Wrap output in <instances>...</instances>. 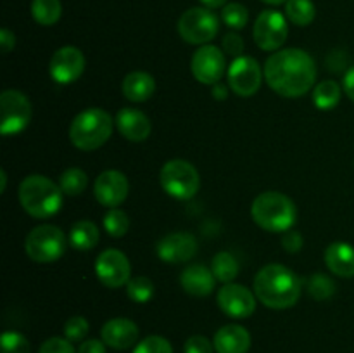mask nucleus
<instances>
[{
	"label": "nucleus",
	"mask_w": 354,
	"mask_h": 353,
	"mask_svg": "<svg viewBox=\"0 0 354 353\" xmlns=\"http://www.w3.org/2000/svg\"><path fill=\"white\" fill-rule=\"evenodd\" d=\"M127 294L135 303H147L154 296V284H152V280L149 277H133V279L128 280Z\"/></svg>",
	"instance_id": "30"
},
{
	"label": "nucleus",
	"mask_w": 354,
	"mask_h": 353,
	"mask_svg": "<svg viewBox=\"0 0 354 353\" xmlns=\"http://www.w3.org/2000/svg\"><path fill=\"white\" fill-rule=\"evenodd\" d=\"M156 253L166 263L189 262L197 253V241L190 232H173L158 242Z\"/></svg>",
	"instance_id": "17"
},
{
	"label": "nucleus",
	"mask_w": 354,
	"mask_h": 353,
	"mask_svg": "<svg viewBox=\"0 0 354 353\" xmlns=\"http://www.w3.org/2000/svg\"><path fill=\"white\" fill-rule=\"evenodd\" d=\"M104 228L111 237H123L130 228V218L124 211L111 208L104 217Z\"/></svg>",
	"instance_id": "31"
},
{
	"label": "nucleus",
	"mask_w": 354,
	"mask_h": 353,
	"mask_svg": "<svg viewBox=\"0 0 354 353\" xmlns=\"http://www.w3.org/2000/svg\"><path fill=\"white\" fill-rule=\"evenodd\" d=\"M342 85H344V90H346V93H348L349 99L354 102V66H351V68L348 69V73H346V76H344V83H342Z\"/></svg>",
	"instance_id": "43"
},
{
	"label": "nucleus",
	"mask_w": 354,
	"mask_h": 353,
	"mask_svg": "<svg viewBox=\"0 0 354 353\" xmlns=\"http://www.w3.org/2000/svg\"><path fill=\"white\" fill-rule=\"evenodd\" d=\"M265 71L251 55H239L228 66V87L241 97H251L259 90Z\"/></svg>",
	"instance_id": "11"
},
{
	"label": "nucleus",
	"mask_w": 354,
	"mask_h": 353,
	"mask_svg": "<svg viewBox=\"0 0 354 353\" xmlns=\"http://www.w3.org/2000/svg\"><path fill=\"white\" fill-rule=\"evenodd\" d=\"M341 85L334 80H324L313 89V104L322 111H330L341 102Z\"/></svg>",
	"instance_id": "25"
},
{
	"label": "nucleus",
	"mask_w": 354,
	"mask_h": 353,
	"mask_svg": "<svg viewBox=\"0 0 354 353\" xmlns=\"http://www.w3.org/2000/svg\"><path fill=\"white\" fill-rule=\"evenodd\" d=\"M38 353H76L71 341L66 338H50L40 346Z\"/></svg>",
	"instance_id": "37"
},
{
	"label": "nucleus",
	"mask_w": 354,
	"mask_h": 353,
	"mask_svg": "<svg viewBox=\"0 0 354 353\" xmlns=\"http://www.w3.org/2000/svg\"><path fill=\"white\" fill-rule=\"evenodd\" d=\"M216 300L221 311L232 318H248L256 310V294L242 284H225Z\"/></svg>",
	"instance_id": "15"
},
{
	"label": "nucleus",
	"mask_w": 354,
	"mask_h": 353,
	"mask_svg": "<svg viewBox=\"0 0 354 353\" xmlns=\"http://www.w3.org/2000/svg\"><path fill=\"white\" fill-rule=\"evenodd\" d=\"M252 220L268 232H287L296 224L297 210L289 196L277 190L259 194L251 206Z\"/></svg>",
	"instance_id": "4"
},
{
	"label": "nucleus",
	"mask_w": 354,
	"mask_h": 353,
	"mask_svg": "<svg viewBox=\"0 0 354 353\" xmlns=\"http://www.w3.org/2000/svg\"><path fill=\"white\" fill-rule=\"evenodd\" d=\"M14 45H16V37H14L12 31L3 28V30L0 31V47H2L3 54H9L14 48Z\"/></svg>",
	"instance_id": "42"
},
{
	"label": "nucleus",
	"mask_w": 354,
	"mask_h": 353,
	"mask_svg": "<svg viewBox=\"0 0 354 353\" xmlns=\"http://www.w3.org/2000/svg\"><path fill=\"white\" fill-rule=\"evenodd\" d=\"M308 293L315 300H328L335 293V284L330 277L324 275V273H315L308 280Z\"/></svg>",
	"instance_id": "33"
},
{
	"label": "nucleus",
	"mask_w": 354,
	"mask_h": 353,
	"mask_svg": "<svg viewBox=\"0 0 354 353\" xmlns=\"http://www.w3.org/2000/svg\"><path fill=\"white\" fill-rule=\"evenodd\" d=\"M325 263L337 277H354V248L349 242H332L325 249Z\"/></svg>",
	"instance_id": "22"
},
{
	"label": "nucleus",
	"mask_w": 354,
	"mask_h": 353,
	"mask_svg": "<svg viewBox=\"0 0 354 353\" xmlns=\"http://www.w3.org/2000/svg\"><path fill=\"white\" fill-rule=\"evenodd\" d=\"M183 352L185 353H213V345L207 338L204 336L196 334V336H190L187 339L185 346H183Z\"/></svg>",
	"instance_id": "38"
},
{
	"label": "nucleus",
	"mask_w": 354,
	"mask_h": 353,
	"mask_svg": "<svg viewBox=\"0 0 354 353\" xmlns=\"http://www.w3.org/2000/svg\"><path fill=\"white\" fill-rule=\"evenodd\" d=\"M95 273L104 286L111 289L124 286L130 280L131 265L128 256L120 249H106L95 262Z\"/></svg>",
	"instance_id": "12"
},
{
	"label": "nucleus",
	"mask_w": 354,
	"mask_h": 353,
	"mask_svg": "<svg viewBox=\"0 0 354 353\" xmlns=\"http://www.w3.org/2000/svg\"><path fill=\"white\" fill-rule=\"evenodd\" d=\"M31 120L30 99L19 90H3L0 96V132L2 135H16L28 127Z\"/></svg>",
	"instance_id": "9"
},
{
	"label": "nucleus",
	"mask_w": 354,
	"mask_h": 353,
	"mask_svg": "<svg viewBox=\"0 0 354 353\" xmlns=\"http://www.w3.org/2000/svg\"><path fill=\"white\" fill-rule=\"evenodd\" d=\"M113 118L100 107H88L76 114L69 127V141L80 151H95L109 141L113 134Z\"/></svg>",
	"instance_id": "5"
},
{
	"label": "nucleus",
	"mask_w": 354,
	"mask_h": 353,
	"mask_svg": "<svg viewBox=\"0 0 354 353\" xmlns=\"http://www.w3.org/2000/svg\"><path fill=\"white\" fill-rule=\"evenodd\" d=\"M62 190L59 183L45 175H30L19 183V203L33 218H50L62 206Z\"/></svg>",
	"instance_id": "3"
},
{
	"label": "nucleus",
	"mask_w": 354,
	"mask_h": 353,
	"mask_svg": "<svg viewBox=\"0 0 354 353\" xmlns=\"http://www.w3.org/2000/svg\"><path fill=\"white\" fill-rule=\"evenodd\" d=\"M213 96H214V99L225 100L228 97V89L221 82L214 83V85H213Z\"/></svg>",
	"instance_id": "44"
},
{
	"label": "nucleus",
	"mask_w": 354,
	"mask_h": 353,
	"mask_svg": "<svg viewBox=\"0 0 354 353\" xmlns=\"http://www.w3.org/2000/svg\"><path fill=\"white\" fill-rule=\"evenodd\" d=\"M286 16L296 26H308L315 21L317 7L311 0H287Z\"/></svg>",
	"instance_id": "27"
},
{
	"label": "nucleus",
	"mask_w": 354,
	"mask_h": 353,
	"mask_svg": "<svg viewBox=\"0 0 354 353\" xmlns=\"http://www.w3.org/2000/svg\"><path fill=\"white\" fill-rule=\"evenodd\" d=\"M161 187L166 194L180 201H187L197 194L201 187L199 172L185 159H169L159 173Z\"/></svg>",
	"instance_id": "6"
},
{
	"label": "nucleus",
	"mask_w": 354,
	"mask_h": 353,
	"mask_svg": "<svg viewBox=\"0 0 354 353\" xmlns=\"http://www.w3.org/2000/svg\"><path fill=\"white\" fill-rule=\"evenodd\" d=\"M287 35H289L287 19L283 17L282 12H279V10H263V12L256 17L254 28H252V37H254L256 45H258L261 51H279V48L286 44Z\"/></svg>",
	"instance_id": "10"
},
{
	"label": "nucleus",
	"mask_w": 354,
	"mask_h": 353,
	"mask_svg": "<svg viewBox=\"0 0 354 353\" xmlns=\"http://www.w3.org/2000/svg\"><path fill=\"white\" fill-rule=\"evenodd\" d=\"M265 80L270 89L282 97L304 96L317 80L313 57L301 48H283L270 55L265 62Z\"/></svg>",
	"instance_id": "1"
},
{
	"label": "nucleus",
	"mask_w": 354,
	"mask_h": 353,
	"mask_svg": "<svg viewBox=\"0 0 354 353\" xmlns=\"http://www.w3.org/2000/svg\"><path fill=\"white\" fill-rule=\"evenodd\" d=\"M180 284H182L183 291L189 293L190 296L204 298L214 291L216 277L211 272V269L196 263V265H190L183 270L182 275H180Z\"/></svg>",
	"instance_id": "20"
},
{
	"label": "nucleus",
	"mask_w": 354,
	"mask_h": 353,
	"mask_svg": "<svg viewBox=\"0 0 354 353\" xmlns=\"http://www.w3.org/2000/svg\"><path fill=\"white\" fill-rule=\"evenodd\" d=\"M88 334V320L85 317H71L64 324V336L69 341H82Z\"/></svg>",
	"instance_id": "36"
},
{
	"label": "nucleus",
	"mask_w": 354,
	"mask_h": 353,
	"mask_svg": "<svg viewBox=\"0 0 354 353\" xmlns=\"http://www.w3.org/2000/svg\"><path fill=\"white\" fill-rule=\"evenodd\" d=\"M213 345L218 353H248L251 348V334L242 325L228 324L218 329Z\"/></svg>",
	"instance_id": "21"
},
{
	"label": "nucleus",
	"mask_w": 354,
	"mask_h": 353,
	"mask_svg": "<svg viewBox=\"0 0 354 353\" xmlns=\"http://www.w3.org/2000/svg\"><path fill=\"white\" fill-rule=\"evenodd\" d=\"M223 51L227 52L228 55H232V57H239V55H242V52H244V40H242V37L239 33H235V31H230V33H227L223 37Z\"/></svg>",
	"instance_id": "39"
},
{
	"label": "nucleus",
	"mask_w": 354,
	"mask_h": 353,
	"mask_svg": "<svg viewBox=\"0 0 354 353\" xmlns=\"http://www.w3.org/2000/svg\"><path fill=\"white\" fill-rule=\"evenodd\" d=\"M301 279L280 263L263 266L254 277V294L265 307L286 310L294 307L301 296Z\"/></svg>",
	"instance_id": "2"
},
{
	"label": "nucleus",
	"mask_w": 354,
	"mask_h": 353,
	"mask_svg": "<svg viewBox=\"0 0 354 353\" xmlns=\"http://www.w3.org/2000/svg\"><path fill=\"white\" fill-rule=\"evenodd\" d=\"M116 127L124 138L131 142H142L151 135V120L142 111L133 107H123L116 114Z\"/></svg>",
	"instance_id": "19"
},
{
	"label": "nucleus",
	"mask_w": 354,
	"mask_h": 353,
	"mask_svg": "<svg viewBox=\"0 0 354 353\" xmlns=\"http://www.w3.org/2000/svg\"><path fill=\"white\" fill-rule=\"evenodd\" d=\"M121 90H123V96L130 102H145V100H149L154 96V76L145 71L128 73L124 76L123 83H121Z\"/></svg>",
	"instance_id": "23"
},
{
	"label": "nucleus",
	"mask_w": 354,
	"mask_h": 353,
	"mask_svg": "<svg viewBox=\"0 0 354 353\" xmlns=\"http://www.w3.org/2000/svg\"><path fill=\"white\" fill-rule=\"evenodd\" d=\"M190 69L197 82L204 85H214L225 73V55L214 45H201L192 55Z\"/></svg>",
	"instance_id": "14"
},
{
	"label": "nucleus",
	"mask_w": 354,
	"mask_h": 353,
	"mask_svg": "<svg viewBox=\"0 0 354 353\" xmlns=\"http://www.w3.org/2000/svg\"><path fill=\"white\" fill-rule=\"evenodd\" d=\"M61 0H33L31 2V16L41 26H52L61 19Z\"/></svg>",
	"instance_id": "26"
},
{
	"label": "nucleus",
	"mask_w": 354,
	"mask_h": 353,
	"mask_svg": "<svg viewBox=\"0 0 354 353\" xmlns=\"http://www.w3.org/2000/svg\"><path fill=\"white\" fill-rule=\"evenodd\" d=\"M76 353H106V346H104L102 341H97V339H86L80 345Z\"/></svg>",
	"instance_id": "41"
},
{
	"label": "nucleus",
	"mask_w": 354,
	"mask_h": 353,
	"mask_svg": "<svg viewBox=\"0 0 354 353\" xmlns=\"http://www.w3.org/2000/svg\"><path fill=\"white\" fill-rule=\"evenodd\" d=\"M99 228L93 221L80 220L69 230V242L78 251H88L93 249L99 242Z\"/></svg>",
	"instance_id": "24"
},
{
	"label": "nucleus",
	"mask_w": 354,
	"mask_h": 353,
	"mask_svg": "<svg viewBox=\"0 0 354 353\" xmlns=\"http://www.w3.org/2000/svg\"><path fill=\"white\" fill-rule=\"evenodd\" d=\"M211 272L214 273L216 280L230 284L239 275V262L232 253L220 251L214 255L213 262H211Z\"/></svg>",
	"instance_id": "28"
},
{
	"label": "nucleus",
	"mask_w": 354,
	"mask_h": 353,
	"mask_svg": "<svg viewBox=\"0 0 354 353\" xmlns=\"http://www.w3.org/2000/svg\"><path fill=\"white\" fill-rule=\"evenodd\" d=\"M0 180H2V187H0V192H6V187H7V175L6 172H0Z\"/></svg>",
	"instance_id": "46"
},
{
	"label": "nucleus",
	"mask_w": 354,
	"mask_h": 353,
	"mask_svg": "<svg viewBox=\"0 0 354 353\" xmlns=\"http://www.w3.org/2000/svg\"><path fill=\"white\" fill-rule=\"evenodd\" d=\"M220 30V19L207 7H192L178 19V33L187 44L207 45Z\"/></svg>",
	"instance_id": "8"
},
{
	"label": "nucleus",
	"mask_w": 354,
	"mask_h": 353,
	"mask_svg": "<svg viewBox=\"0 0 354 353\" xmlns=\"http://www.w3.org/2000/svg\"><path fill=\"white\" fill-rule=\"evenodd\" d=\"M88 185V176L80 168H68L59 176V187L66 196H80Z\"/></svg>",
	"instance_id": "29"
},
{
	"label": "nucleus",
	"mask_w": 354,
	"mask_h": 353,
	"mask_svg": "<svg viewBox=\"0 0 354 353\" xmlns=\"http://www.w3.org/2000/svg\"><path fill=\"white\" fill-rule=\"evenodd\" d=\"M133 353H173L171 343L162 336H149L135 346Z\"/></svg>",
	"instance_id": "35"
},
{
	"label": "nucleus",
	"mask_w": 354,
	"mask_h": 353,
	"mask_svg": "<svg viewBox=\"0 0 354 353\" xmlns=\"http://www.w3.org/2000/svg\"><path fill=\"white\" fill-rule=\"evenodd\" d=\"M201 2H203L207 9H218V7L227 3V0H201Z\"/></svg>",
	"instance_id": "45"
},
{
	"label": "nucleus",
	"mask_w": 354,
	"mask_h": 353,
	"mask_svg": "<svg viewBox=\"0 0 354 353\" xmlns=\"http://www.w3.org/2000/svg\"><path fill=\"white\" fill-rule=\"evenodd\" d=\"M68 237L64 232L55 225H38L24 241V251L33 262L37 263H52L57 262L66 251Z\"/></svg>",
	"instance_id": "7"
},
{
	"label": "nucleus",
	"mask_w": 354,
	"mask_h": 353,
	"mask_svg": "<svg viewBox=\"0 0 354 353\" xmlns=\"http://www.w3.org/2000/svg\"><path fill=\"white\" fill-rule=\"evenodd\" d=\"M48 71L55 83L69 85L76 82L85 71V55L78 47H73V45L57 48L50 57Z\"/></svg>",
	"instance_id": "13"
},
{
	"label": "nucleus",
	"mask_w": 354,
	"mask_h": 353,
	"mask_svg": "<svg viewBox=\"0 0 354 353\" xmlns=\"http://www.w3.org/2000/svg\"><path fill=\"white\" fill-rule=\"evenodd\" d=\"M265 3H270V6H279V3H286L287 0H263Z\"/></svg>",
	"instance_id": "47"
},
{
	"label": "nucleus",
	"mask_w": 354,
	"mask_h": 353,
	"mask_svg": "<svg viewBox=\"0 0 354 353\" xmlns=\"http://www.w3.org/2000/svg\"><path fill=\"white\" fill-rule=\"evenodd\" d=\"M0 353H30V343L21 332L7 331L0 339Z\"/></svg>",
	"instance_id": "34"
},
{
	"label": "nucleus",
	"mask_w": 354,
	"mask_h": 353,
	"mask_svg": "<svg viewBox=\"0 0 354 353\" xmlns=\"http://www.w3.org/2000/svg\"><path fill=\"white\" fill-rule=\"evenodd\" d=\"M130 183L124 173L118 170H106L100 173L93 185V196L102 206L118 208L128 197Z\"/></svg>",
	"instance_id": "16"
},
{
	"label": "nucleus",
	"mask_w": 354,
	"mask_h": 353,
	"mask_svg": "<svg viewBox=\"0 0 354 353\" xmlns=\"http://www.w3.org/2000/svg\"><path fill=\"white\" fill-rule=\"evenodd\" d=\"M102 341L114 350H127L137 343L138 327L133 320L124 317L111 318L102 327Z\"/></svg>",
	"instance_id": "18"
},
{
	"label": "nucleus",
	"mask_w": 354,
	"mask_h": 353,
	"mask_svg": "<svg viewBox=\"0 0 354 353\" xmlns=\"http://www.w3.org/2000/svg\"><path fill=\"white\" fill-rule=\"evenodd\" d=\"M221 19H223V23L227 24L228 28H232V30H242V28L248 24L249 12L248 9L239 2L225 3L223 9H221Z\"/></svg>",
	"instance_id": "32"
},
{
	"label": "nucleus",
	"mask_w": 354,
	"mask_h": 353,
	"mask_svg": "<svg viewBox=\"0 0 354 353\" xmlns=\"http://www.w3.org/2000/svg\"><path fill=\"white\" fill-rule=\"evenodd\" d=\"M282 246L287 253H297L303 248V235L297 230H287L282 235Z\"/></svg>",
	"instance_id": "40"
}]
</instances>
